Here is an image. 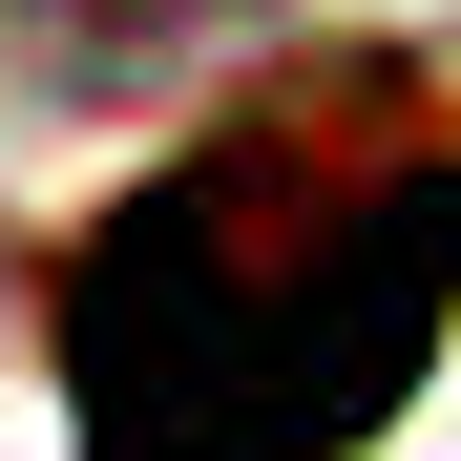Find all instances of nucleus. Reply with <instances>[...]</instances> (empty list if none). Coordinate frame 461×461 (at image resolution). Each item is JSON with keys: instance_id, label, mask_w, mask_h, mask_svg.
Returning <instances> with one entry per match:
<instances>
[{"instance_id": "nucleus-1", "label": "nucleus", "mask_w": 461, "mask_h": 461, "mask_svg": "<svg viewBox=\"0 0 461 461\" xmlns=\"http://www.w3.org/2000/svg\"><path fill=\"white\" fill-rule=\"evenodd\" d=\"M461 336V85L336 63L230 105L63 252L85 461H357Z\"/></svg>"}, {"instance_id": "nucleus-2", "label": "nucleus", "mask_w": 461, "mask_h": 461, "mask_svg": "<svg viewBox=\"0 0 461 461\" xmlns=\"http://www.w3.org/2000/svg\"><path fill=\"white\" fill-rule=\"evenodd\" d=\"M0 22H22V63H42V85H168V63L252 42L273 0H0Z\"/></svg>"}]
</instances>
